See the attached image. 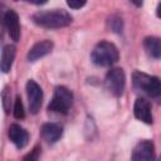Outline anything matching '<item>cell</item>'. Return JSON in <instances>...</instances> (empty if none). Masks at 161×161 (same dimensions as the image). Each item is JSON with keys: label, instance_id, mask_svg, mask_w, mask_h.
<instances>
[{"label": "cell", "instance_id": "obj_11", "mask_svg": "<svg viewBox=\"0 0 161 161\" xmlns=\"http://www.w3.org/2000/svg\"><path fill=\"white\" fill-rule=\"evenodd\" d=\"M8 135H9L10 141H11L18 148L25 147L26 143H28V141H29V135H28V132H26L23 127H20L19 125H16V123H13V125L9 127Z\"/></svg>", "mask_w": 161, "mask_h": 161}, {"label": "cell", "instance_id": "obj_18", "mask_svg": "<svg viewBox=\"0 0 161 161\" xmlns=\"http://www.w3.org/2000/svg\"><path fill=\"white\" fill-rule=\"evenodd\" d=\"M87 3V0H67V5L70 9H80L82 6H84Z\"/></svg>", "mask_w": 161, "mask_h": 161}, {"label": "cell", "instance_id": "obj_21", "mask_svg": "<svg viewBox=\"0 0 161 161\" xmlns=\"http://www.w3.org/2000/svg\"><path fill=\"white\" fill-rule=\"evenodd\" d=\"M131 3H133L136 6H141L142 5V0H130Z\"/></svg>", "mask_w": 161, "mask_h": 161}, {"label": "cell", "instance_id": "obj_8", "mask_svg": "<svg viewBox=\"0 0 161 161\" xmlns=\"http://www.w3.org/2000/svg\"><path fill=\"white\" fill-rule=\"evenodd\" d=\"M4 24L6 26L9 36L14 42H18L20 38V23H19V16L14 10H8L5 13Z\"/></svg>", "mask_w": 161, "mask_h": 161}, {"label": "cell", "instance_id": "obj_17", "mask_svg": "<svg viewBox=\"0 0 161 161\" xmlns=\"http://www.w3.org/2000/svg\"><path fill=\"white\" fill-rule=\"evenodd\" d=\"M1 99H3V106L6 113H9L10 111V89L9 87H5L3 93H1Z\"/></svg>", "mask_w": 161, "mask_h": 161}, {"label": "cell", "instance_id": "obj_13", "mask_svg": "<svg viewBox=\"0 0 161 161\" xmlns=\"http://www.w3.org/2000/svg\"><path fill=\"white\" fill-rule=\"evenodd\" d=\"M15 53L16 49L14 45H5L3 52H1V57H0V70L3 73H8L11 69L13 62L15 59Z\"/></svg>", "mask_w": 161, "mask_h": 161}, {"label": "cell", "instance_id": "obj_3", "mask_svg": "<svg viewBox=\"0 0 161 161\" xmlns=\"http://www.w3.org/2000/svg\"><path fill=\"white\" fill-rule=\"evenodd\" d=\"M132 80H133V86L147 93L151 97H158L161 93V84H160V79L155 75H148L146 73H142L140 70L133 72L132 74Z\"/></svg>", "mask_w": 161, "mask_h": 161}, {"label": "cell", "instance_id": "obj_19", "mask_svg": "<svg viewBox=\"0 0 161 161\" xmlns=\"http://www.w3.org/2000/svg\"><path fill=\"white\" fill-rule=\"evenodd\" d=\"M39 153H40V146H35L34 150L30 153H28L26 156H24V160H38Z\"/></svg>", "mask_w": 161, "mask_h": 161}, {"label": "cell", "instance_id": "obj_9", "mask_svg": "<svg viewBox=\"0 0 161 161\" xmlns=\"http://www.w3.org/2000/svg\"><path fill=\"white\" fill-rule=\"evenodd\" d=\"M133 113L136 116V118H138L140 121L150 125L153 122L152 118V112H151V106L150 103L143 99V98H137L133 106Z\"/></svg>", "mask_w": 161, "mask_h": 161}, {"label": "cell", "instance_id": "obj_16", "mask_svg": "<svg viewBox=\"0 0 161 161\" xmlns=\"http://www.w3.org/2000/svg\"><path fill=\"white\" fill-rule=\"evenodd\" d=\"M108 24H109V28L113 31L119 33L122 30V18H119L118 15H112L108 19Z\"/></svg>", "mask_w": 161, "mask_h": 161}, {"label": "cell", "instance_id": "obj_7", "mask_svg": "<svg viewBox=\"0 0 161 161\" xmlns=\"http://www.w3.org/2000/svg\"><path fill=\"white\" fill-rule=\"evenodd\" d=\"M131 158L133 161H151L155 158V146L151 141H141L133 148Z\"/></svg>", "mask_w": 161, "mask_h": 161}, {"label": "cell", "instance_id": "obj_12", "mask_svg": "<svg viewBox=\"0 0 161 161\" xmlns=\"http://www.w3.org/2000/svg\"><path fill=\"white\" fill-rule=\"evenodd\" d=\"M40 131L43 138L49 143L57 142L63 135V128L57 123H44Z\"/></svg>", "mask_w": 161, "mask_h": 161}, {"label": "cell", "instance_id": "obj_4", "mask_svg": "<svg viewBox=\"0 0 161 161\" xmlns=\"http://www.w3.org/2000/svg\"><path fill=\"white\" fill-rule=\"evenodd\" d=\"M72 103H73L72 92L67 87L58 86L54 89V94H53V98L48 106V109L54 112V113L65 114V113H68Z\"/></svg>", "mask_w": 161, "mask_h": 161}, {"label": "cell", "instance_id": "obj_2", "mask_svg": "<svg viewBox=\"0 0 161 161\" xmlns=\"http://www.w3.org/2000/svg\"><path fill=\"white\" fill-rule=\"evenodd\" d=\"M91 58L92 62L99 67H109L118 60L119 53L114 44L103 40L93 48Z\"/></svg>", "mask_w": 161, "mask_h": 161}, {"label": "cell", "instance_id": "obj_15", "mask_svg": "<svg viewBox=\"0 0 161 161\" xmlns=\"http://www.w3.org/2000/svg\"><path fill=\"white\" fill-rule=\"evenodd\" d=\"M24 116H25V112H24V106H23L21 98L16 97L15 103H14V117L16 119H21V118H24Z\"/></svg>", "mask_w": 161, "mask_h": 161}, {"label": "cell", "instance_id": "obj_5", "mask_svg": "<svg viewBox=\"0 0 161 161\" xmlns=\"http://www.w3.org/2000/svg\"><path fill=\"white\" fill-rule=\"evenodd\" d=\"M106 88L107 91L118 97L123 93L125 91V83H126V77H125V72L122 68H111L107 74H106Z\"/></svg>", "mask_w": 161, "mask_h": 161}, {"label": "cell", "instance_id": "obj_10", "mask_svg": "<svg viewBox=\"0 0 161 161\" xmlns=\"http://www.w3.org/2000/svg\"><path fill=\"white\" fill-rule=\"evenodd\" d=\"M52 49H53V42L52 40L45 39V40L38 42L28 52V60L29 62H35V60L43 58L44 55L49 54L52 52Z\"/></svg>", "mask_w": 161, "mask_h": 161}, {"label": "cell", "instance_id": "obj_6", "mask_svg": "<svg viewBox=\"0 0 161 161\" xmlns=\"http://www.w3.org/2000/svg\"><path fill=\"white\" fill-rule=\"evenodd\" d=\"M26 94H28V99H29V109L33 114H36L42 107V102H43V91L40 88V86L30 79L26 83Z\"/></svg>", "mask_w": 161, "mask_h": 161}, {"label": "cell", "instance_id": "obj_14", "mask_svg": "<svg viewBox=\"0 0 161 161\" xmlns=\"http://www.w3.org/2000/svg\"><path fill=\"white\" fill-rule=\"evenodd\" d=\"M143 48L146 50V53L155 58L158 59L161 57V42L157 36H147L143 40Z\"/></svg>", "mask_w": 161, "mask_h": 161}, {"label": "cell", "instance_id": "obj_1", "mask_svg": "<svg viewBox=\"0 0 161 161\" xmlns=\"http://www.w3.org/2000/svg\"><path fill=\"white\" fill-rule=\"evenodd\" d=\"M33 21L42 28L58 29V28L68 26L72 23V16L69 13H67L63 9H54V10L35 13L33 15Z\"/></svg>", "mask_w": 161, "mask_h": 161}, {"label": "cell", "instance_id": "obj_20", "mask_svg": "<svg viewBox=\"0 0 161 161\" xmlns=\"http://www.w3.org/2000/svg\"><path fill=\"white\" fill-rule=\"evenodd\" d=\"M28 1L31 4H35V5H42V4H45L48 0H28Z\"/></svg>", "mask_w": 161, "mask_h": 161}]
</instances>
